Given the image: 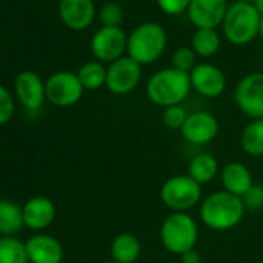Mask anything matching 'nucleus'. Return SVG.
<instances>
[{
	"instance_id": "nucleus-1",
	"label": "nucleus",
	"mask_w": 263,
	"mask_h": 263,
	"mask_svg": "<svg viewBox=\"0 0 263 263\" xmlns=\"http://www.w3.org/2000/svg\"><path fill=\"white\" fill-rule=\"evenodd\" d=\"M246 212L243 200L226 191L208 195L200 204V217L206 228L212 231H229L235 228Z\"/></svg>"
},
{
	"instance_id": "nucleus-2",
	"label": "nucleus",
	"mask_w": 263,
	"mask_h": 263,
	"mask_svg": "<svg viewBox=\"0 0 263 263\" xmlns=\"http://www.w3.org/2000/svg\"><path fill=\"white\" fill-rule=\"evenodd\" d=\"M192 90L189 73L175 68H164L157 71L147 82L146 93L149 99L160 107L181 105Z\"/></svg>"
},
{
	"instance_id": "nucleus-3",
	"label": "nucleus",
	"mask_w": 263,
	"mask_h": 263,
	"mask_svg": "<svg viewBox=\"0 0 263 263\" xmlns=\"http://www.w3.org/2000/svg\"><path fill=\"white\" fill-rule=\"evenodd\" d=\"M167 45V36L161 25L146 22L137 27L127 37V54L140 65L158 61Z\"/></svg>"
},
{
	"instance_id": "nucleus-4",
	"label": "nucleus",
	"mask_w": 263,
	"mask_h": 263,
	"mask_svg": "<svg viewBox=\"0 0 263 263\" xmlns=\"http://www.w3.org/2000/svg\"><path fill=\"white\" fill-rule=\"evenodd\" d=\"M160 237L163 246L175 255L195 249L198 241V226L194 217L186 212H172L161 224Z\"/></svg>"
},
{
	"instance_id": "nucleus-5",
	"label": "nucleus",
	"mask_w": 263,
	"mask_h": 263,
	"mask_svg": "<svg viewBox=\"0 0 263 263\" xmlns=\"http://www.w3.org/2000/svg\"><path fill=\"white\" fill-rule=\"evenodd\" d=\"M261 16L252 4L235 2L228 8L223 21V33L228 42L234 45H246L258 36Z\"/></svg>"
},
{
	"instance_id": "nucleus-6",
	"label": "nucleus",
	"mask_w": 263,
	"mask_h": 263,
	"mask_svg": "<svg viewBox=\"0 0 263 263\" xmlns=\"http://www.w3.org/2000/svg\"><path fill=\"white\" fill-rule=\"evenodd\" d=\"M160 197L164 206L171 211L186 212L200 203L201 186L189 175H175L163 183Z\"/></svg>"
},
{
	"instance_id": "nucleus-7",
	"label": "nucleus",
	"mask_w": 263,
	"mask_h": 263,
	"mask_svg": "<svg viewBox=\"0 0 263 263\" xmlns=\"http://www.w3.org/2000/svg\"><path fill=\"white\" fill-rule=\"evenodd\" d=\"M237 107L251 119H263V73L243 76L234 90Z\"/></svg>"
},
{
	"instance_id": "nucleus-8",
	"label": "nucleus",
	"mask_w": 263,
	"mask_h": 263,
	"mask_svg": "<svg viewBox=\"0 0 263 263\" xmlns=\"http://www.w3.org/2000/svg\"><path fill=\"white\" fill-rule=\"evenodd\" d=\"M45 95L53 105L71 107L81 101L84 87L78 74L71 71H58L45 82Z\"/></svg>"
},
{
	"instance_id": "nucleus-9",
	"label": "nucleus",
	"mask_w": 263,
	"mask_h": 263,
	"mask_svg": "<svg viewBox=\"0 0 263 263\" xmlns=\"http://www.w3.org/2000/svg\"><path fill=\"white\" fill-rule=\"evenodd\" d=\"M141 81V65L128 56H122L111 62L107 68V88L115 95H128Z\"/></svg>"
},
{
	"instance_id": "nucleus-10",
	"label": "nucleus",
	"mask_w": 263,
	"mask_h": 263,
	"mask_svg": "<svg viewBox=\"0 0 263 263\" xmlns=\"http://www.w3.org/2000/svg\"><path fill=\"white\" fill-rule=\"evenodd\" d=\"M91 53L98 62H115L127 51V37L119 27H102L91 37Z\"/></svg>"
},
{
	"instance_id": "nucleus-11",
	"label": "nucleus",
	"mask_w": 263,
	"mask_h": 263,
	"mask_svg": "<svg viewBox=\"0 0 263 263\" xmlns=\"http://www.w3.org/2000/svg\"><path fill=\"white\" fill-rule=\"evenodd\" d=\"M181 132V137L195 146H204L218 135V121L209 111H194L187 116Z\"/></svg>"
},
{
	"instance_id": "nucleus-12",
	"label": "nucleus",
	"mask_w": 263,
	"mask_h": 263,
	"mask_svg": "<svg viewBox=\"0 0 263 263\" xmlns=\"http://www.w3.org/2000/svg\"><path fill=\"white\" fill-rule=\"evenodd\" d=\"M228 8L226 0H191L187 16L197 30H215L223 24Z\"/></svg>"
},
{
	"instance_id": "nucleus-13",
	"label": "nucleus",
	"mask_w": 263,
	"mask_h": 263,
	"mask_svg": "<svg viewBox=\"0 0 263 263\" xmlns=\"http://www.w3.org/2000/svg\"><path fill=\"white\" fill-rule=\"evenodd\" d=\"M189 76L192 88L204 98H218L226 88L223 71L212 64H197Z\"/></svg>"
},
{
	"instance_id": "nucleus-14",
	"label": "nucleus",
	"mask_w": 263,
	"mask_h": 263,
	"mask_svg": "<svg viewBox=\"0 0 263 263\" xmlns=\"http://www.w3.org/2000/svg\"><path fill=\"white\" fill-rule=\"evenodd\" d=\"M14 87L19 101L30 113H36L41 110L47 95L45 84L39 74H36L34 71H22L21 74H17Z\"/></svg>"
},
{
	"instance_id": "nucleus-15",
	"label": "nucleus",
	"mask_w": 263,
	"mask_h": 263,
	"mask_svg": "<svg viewBox=\"0 0 263 263\" xmlns=\"http://www.w3.org/2000/svg\"><path fill=\"white\" fill-rule=\"evenodd\" d=\"M30 263H61L64 258L62 245L51 235L37 234L25 241Z\"/></svg>"
},
{
	"instance_id": "nucleus-16",
	"label": "nucleus",
	"mask_w": 263,
	"mask_h": 263,
	"mask_svg": "<svg viewBox=\"0 0 263 263\" xmlns=\"http://www.w3.org/2000/svg\"><path fill=\"white\" fill-rule=\"evenodd\" d=\"M59 16L71 30H85L95 19L93 0H61Z\"/></svg>"
},
{
	"instance_id": "nucleus-17",
	"label": "nucleus",
	"mask_w": 263,
	"mask_h": 263,
	"mask_svg": "<svg viewBox=\"0 0 263 263\" xmlns=\"http://www.w3.org/2000/svg\"><path fill=\"white\" fill-rule=\"evenodd\" d=\"M24 223L30 229H45L48 228L56 217V208L54 203L47 197H33L30 198L24 208Z\"/></svg>"
},
{
	"instance_id": "nucleus-18",
	"label": "nucleus",
	"mask_w": 263,
	"mask_h": 263,
	"mask_svg": "<svg viewBox=\"0 0 263 263\" xmlns=\"http://www.w3.org/2000/svg\"><path fill=\"white\" fill-rule=\"evenodd\" d=\"M220 180L223 184V191H226L232 195H237L240 198L254 186L251 171L245 164L235 163V161L228 163L221 169Z\"/></svg>"
},
{
	"instance_id": "nucleus-19",
	"label": "nucleus",
	"mask_w": 263,
	"mask_h": 263,
	"mask_svg": "<svg viewBox=\"0 0 263 263\" xmlns=\"http://www.w3.org/2000/svg\"><path fill=\"white\" fill-rule=\"evenodd\" d=\"M113 261L118 263H135L141 254V243L137 235L130 232L118 234L110 246Z\"/></svg>"
},
{
	"instance_id": "nucleus-20",
	"label": "nucleus",
	"mask_w": 263,
	"mask_h": 263,
	"mask_svg": "<svg viewBox=\"0 0 263 263\" xmlns=\"http://www.w3.org/2000/svg\"><path fill=\"white\" fill-rule=\"evenodd\" d=\"M187 175L200 186L211 183L218 175V161L211 154H198L191 160Z\"/></svg>"
},
{
	"instance_id": "nucleus-21",
	"label": "nucleus",
	"mask_w": 263,
	"mask_h": 263,
	"mask_svg": "<svg viewBox=\"0 0 263 263\" xmlns=\"http://www.w3.org/2000/svg\"><path fill=\"white\" fill-rule=\"evenodd\" d=\"M24 226L25 223L22 208L10 200L0 198V235L11 237L17 234Z\"/></svg>"
},
{
	"instance_id": "nucleus-22",
	"label": "nucleus",
	"mask_w": 263,
	"mask_h": 263,
	"mask_svg": "<svg viewBox=\"0 0 263 263\" xmlns=\"http://www.w3.org/2000/svg\"><path fill=\"white\" fill-rule=\"evenodd\" d=\"M241 149L249 157H263V119H251L241 132Z\"/></svg>"
},
{
	"instance_id": "nucleus-23",
	"label": "nucleus",
	"mask_w": 263,
	"mask_h": 263,
	"mask_svg": "<svg viewBox=\"0 0 263 263\" xmlns=\"http://www.w3.org/2000/svg\"><path fill=\"white\" fill-rule=\"evenodd\" d=\"M78 78L84 87V90H98L102 85H105V79H107V68L98 62V61H91V62H85L79 71H78Z\"/></svg>"
},
{
	"instance_id": "nucleus-24",
	"label": "nucleus",
	"mask_w": 263,
	"mask_h": 263,
	"mask_svg": "<svg viewBox=\"0 0 263 263\" xmlns=\"http://www.w3.org/2000/svg\"><path fill=\"white\" fill-rule=\"evenodd\" d=\"M0 263H30L25 243L16 237L0 238Z\"/></svg>"
},
{
	"instance_id": "nucleus-25",
	"label": "nucleus",
	"mask_w": 263,
	"mask_h": 263,
	"mask_svg": "<svg viewBox=\"0 0 263 263\" xmlns=\"http://www.w3.org/2000/svg\"><path fill=\"white\" fill-rule=\"evenodd\" d=\"M220 36L215 30H197L192 36V50L197 56L211 58L220 48Z\"/></svg>"
},
{
	"instance_id": "nucleus-26",
	"label": "nucleus",
	"mask_w": 263,
	"mask_h": 263,
	"mask_svg": "<svg viewBox=\"0 0 263 263\" xmlns=\"http://www.w3.org/2000/svg\"><path fill=\"white\" fill-rule=\"evenodd\" d=\"M195 61H197V54L192 48L180 47L172 54V68L183 71V73H191L197 65Z\"/></svg>"
},
{
	"instance_id": "nucleus-27",
	"label": "nucleus",
	"mask_w": 263,
	"mask_h": 263,
	"mask_svg": "<svg viewBox=\"0 0 263 263\" xmlns=\"http://www.w3.org/2000/svg\"><path fill=\"white\" fill-rule=\"evenodd\" d=\"M187 116L189 115L183 105H171L163 111V122L171 130H181Z\"/></svg>"
},
{
	"instance_id": "nucleus-28",
	"label": "nucleus",
	"mask_w": 263,
	"mask_h": 263,
	"mask_svg": "<svg viewBox=\"0 0 263 263\" xmlns=\"http://www.w3.org/2000/svg\"><path fill=\"white\" fill-rule=\"evenodd\" d=\"M99 17L104 27H119L124 19V10L116 2H107L105 5H102Z\"/></svg>"
},
{
	"instance_id": "nucleus-29",
	"label": "nucleus",
	"mask_w": 263,
	"mask_h": 263,
	"mask_svg": "<svg viewBox=\"0 0 263 263\" xmlns=\"http://www.w3.org/2000/svg\"><path fill=\"white\" fill-rule=\"evenodd\" d=\"M14 115V99L11 93L0 85V125L7 124Z\"/></svg>"
},
{
	"instance_id": "nucleus-30",
	"label": "nucleus",
	"mask_w": 263,
	"mask_h": 263,
	"mask_svg": "<svg viewBox=\"0 0 263 263\" xmlns=\"http://www.w3.org/2000/svg\"><path fill=\"white\" fill-rule=\"evenodd\" d=\"M243 204L246 211H258L263 209V186L261 184H254L243 197Z\"/></svg>"
},
{
	"instance_id": "nucleus-31",
	"label": "nucleus",
	"mask_w": 263,
	"mask_h": 263,
	"mask_svg": "<svg viewBox=\"0 0 263 263\" xmlns=\"http://www.w3.org/2000/svg\"><path fill=\"white\" fill-rule=\"evenodd\" d=\"M160 10L169 16H178L184 11H187L191 0H157Z\"/></svg>"
},
{
	"instance_id": "nucleus-32",
	"label": "nucleus",
	"mask_w": 263,
	"mask_h": 263,
	"mask_svg": "<svg viewBox=\"0 0 263 263\" xmlns=\"http://www.w3.org/2000/svg\"><path fill=\"white\" fill-rule=\"evenodd\" d=\"M180 258H181V263H200L201 261V255L197 249H191V251L181 254Z\"/></svg>"
},
{
	"instance_id": "nucleus-33",
	"label": "nucleus",
	"mask_w": 263,
	"mask_h": 263,
	"mask_svg": "<svg viewBox=\"0 0 263 263\" xmlns=\"http://www.w3.org/2000/svg\"><path fill=\"white\" fill-rule=\"evenodd\" d=\"M252 5H254V8L257 10V13H258L260 16H263V0H254Z\"/></svg>"
},
{
	"instance_id": "nucleus-34",
	"label": "nucleus",
	"mask_w": 263,
	"mask_h": 263,
	"mask_svg": "<svg viewBox=\"0 0 263 263\" xmlns=\"http://www.w3.org/2000/svg\"><path fill=\"white\" fill-rule=\"evenodd\" d=\"M258 34H260L261 39H263V16H261V19H260V31H258Z\"/></svg>"
},
{
	"instance_id": "nucleus-35",
	"label": "nucleus",
	"mask_w": 263,
	"mask_h": 263,
	"mask_svg": "<svg viewBox=\"0 0 263 263\" xmlns=\"http://www.w3.org/2000/svg\"><path fill=\"white\" fill-rule=\"evenodd\" d=\"M237 2H245V4H252L254 0H237Z\"/></svg>"
},
{
	"instance_id": "nucleus-36",
	"label": "nucleus",
	"mask_w": 263,
	"mask_h": 263,
	"mask_svg": "<svg viewBox=\"0 0 263 263\" xmlns=\"http://www.w3.org/2000/svg\"><path fill=\"white\" fill-rule=\"evenodd\" d=\"M107 263H118V261H113V260H111V261H107Z\"/></svg>"
}]
</instances>
